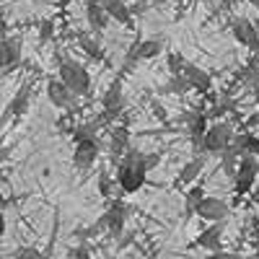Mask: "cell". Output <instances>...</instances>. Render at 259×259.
<instances>
[{
	"instance_id": "1",
	"label": "cell",
	"mask_w": 259,
	"mask_h": 259,
	"mask_svg": "<svg viewBox=\"0 0 259 259\" xmlns=\"http://www.w3.org/2000/svg\"><path fill=\"white\" fill-rule=\"evenodd\" d=\"M119 192L124 194H135L140 192V187L148 182V168H145V161H143V153L135 150L130 145L124 150V156L117 161V177H114Z\"/></svg>"
},
{
	"instance_id": "2",
	"label": "cell",
	"mask_w": 259,
	"mask_h": 259,
	"mask_svg": "<svg viewBox=\"0 0 259 259\" xmlns=\"http://www.w3.org/2000/svg\"><path fill=\"white\" fill-rule=\"evenodd\" d=\"M57 73H60V80L68 85V89L78 96V99H85L91 94V73L83 68L80 62L65 57V55H57Z\"/></svg>"
},
{
	"instance_id": "3",
	"label": "cell",
	"mask_w": 259,
	"mask_h": 259,
	"mask_svg": "<svg viewBox=\"0 0 259 259\" xmlns=\"http://www.w3.org/2000/svg\"><path fill=\"white\" fill-rule=\"evenodd\" d=\"M233 124L231 122H215V124H210V127H205V133L200 135V138H194L192 140V145H194V150L197 153H221L223 148H228L231 145V140H233Z\"/></svg>"
},
{
	"instance_id": "4",
	"label": "cell",
	"mask_w": 259,
	"mask_h": 259,
	"mask_svg": "<svg viewBox=\"0 0 259 259\" xmlns=\"http://www.w3.org/2000/svg\"><path fill=\"white\" fill-rule=\"evenodd\" d=\"M256 174H259V161H256V156H251V153L239 156V163H236V171H233L236 200H241L244 194H249V192L254 189Z\"/></svg>"
},
{
	"instance_id": "5",
	"label": "cell",
	"mask_w": 259,
	"mask_h": 259,
	"mask_svg": "<svg viewBox=\"0 0 259 259\" xmlns=\"http://www.w3.org/2000/svg\"><path fill=\"white\" fill-rule=\"evenodd\" d=\"M31 91H34V80H24L21 83V89L13 94L11 104L6 106L3 117H0V130H3L8 124V119L13 122H21V117H24L29 112V104H31Z\"/></svg>"
},
{
	"instance_id": "6",
	"label": "cell",
	"mask_w": 259,
	"mask_h": 259,
	"mask_svg": "<svg viewBox=\"0 0 259 259\" xmlns=\"http://www.w3.org/2000/svg\"><path fill=\"white\" fill-rule=\"evenodd\" d=\"M133 212V207H130L124 200H112L109 207L104 210L101 221H104V231L112 236V239H119V236L124 233V226H127V215Z\"/></svg>"
},
{
	"instance_id": "7",
	"label": "cell",
	"mask_w": 259,
	"mask_h": 259,
	"mask_svg": "<svg viewBox=\"0 0 259 259\" xmlns=\"http://www.w3.org/2000/svg\"><path fill=\"white\" fill-rule=\"evenodd\" d=\"M47 99H50L52 106H57L60 112H78V96L60 78L47 80Z\"/></svg>"
},
{
	"instance_id": "8",
	"label": "cell",
	"mask_w": 259,
	"mask_h": 259,
	"mask_svg": "<svg viewBox=\"0 0 259 259\" xmlns=\"http://www.w3.org/2000/svg\"><path fill=\"white\" fill-rule=\"evenodd\" d=\"M122 109H124L122 78H114V80L109 83V89L104 91V99H101V119H104V124H106V122H112Z\"/></svg>"
},
{
	"instance_id": "9",
	"label": "cell",
	"mask_w": 259,
	"mask_h": 259,
	"mask_svg": "<svg viewBox=\"0 0 259 259\" xmlns=\"http://www.w3.org/2000/svg\"><path fill=\"white\" fill-rule=\"evenodd\" d=\"M21 50H24L21 36H0V70H16L21 65Z\"/></svg>"
},
{
	"instance_id": "10",
	"label": "cell",
	"mask_w": 259,
	"mask_h": 259,
	"mask_svg": "<svg viewBox=\"0 0 259 259\" xmlns=\"http://www.w3.org/2000/svg\"><path fill=\"white\" fill-rule=\"evenodd\" d=\"M99 153H101V148H99L96 138L75 140V150H73V166H75L78 171H83V174H85V171H89V168L96 163Z\"/></svg>"
},
{
	"instance_id": "11",
	"label": "cell",
	"mask_w": 259,
	"mask_h": 259,
	"mask_svg": "<svg viewBox=\"0 0 259 259\" xmlns=\"http://www.w3.org/2000/svg\"><path fill=\"white\" fill-rule=\"evenodd\" d=\"M231 34L249 52H259V34H256V29H254V24H251L249 18H241V16L233 18L231 21Z\"/></svg>"
},
{
	"instance_id": "12",
	"label": "cell",
	"mask_w": 259,
	"mask_h": 259,
	"mask_svg": "<svg viewBox=\"0 0 259 259\" xmlns=\"http://www.w3.org/2000/svg\"><path fill=\"white\" fill-rule=\"evenodd\" d=\"M182 75H184V80L189 83L192 91H197V94H210V89H212V75H210L207 70H202L200 65H194V62L184 60Z\"/></svg>"
},
{
	"instance_id": "13",
	"label": "cell",
	"mask_w": 259,
	"mask_h": 259,
	"mask_svg": "<svg viewBox=\"0 0 259 259\" xmlns=\"http://www.w3.org/2000/svg\"><path fill=\"white\" fill-rule=\"evenodd\" d=\"M194 215L202 218L205 223H215V221H228V205L218 197H202L194 207Z\"/></svg>"
},
{
	"instance_id": "14",
	"label": "cell",
	"mask_w": 259,
	"mask_h": 259,
	"mask_svg": "<svg viewBox=\"0 0 259 259\" xmlns=\"http://www.w3.org/2000/svg\"><path fill=\"white\" fill-rule=\"evenodd\" d=\"M223 226H226V221H215V223H210V226L197 236V241H194V244H197L200 249L212 251V254H221V251H223V241H221Z\"/></svg>"
},
{
	"instance_id": "15",
	"label": "cell",
	"mask_w": 259,
	"mask_h": 259,
	"mask_svg": "<svg viewBox=\"0 0 259 259\" xmlns=\"http://www.w3.org/2000/svg\"><path fill=\"white\" fill-rule=\"evenodd\" d=\"M99 6L106 11V16L112 21H117V24H122L127 29L135 26V16H133V11H130V6L124 0H99Z\"/></svg>"
},
{
	"instance_id": "16",
	"label": "cell",
	"mask_w": 259,
	"mask_h": 259,
	"mask_svg": "<svg viewBox=\"0 0 259 259\" xmlns=\"http://www.w3.org/2000/svg\"><path fill=\"white\" fill-rule=\"evenodd\" d=\"M85 21H89V26L96 36H101L106 31V26H109V16H106V11L99 6V0H85Z\"/></svg>"
},
{
	"instance_id": "17",
	"label": "cell",
	"mask_w": 259,
	"mask_h": 259,
	"mask_svg": "<svg viewBox=\"0 0 259 259\" xmlns=\"http://www.w3.org/2000/svg\"><path fill=\"white\" fill-rule=\"evenodd\" d=\"M205 163H207V156H205V153H197L192 161H187V163L182 166V171H179V177H177V184H179V187L192 184L194 179H197V177L202 174Z\"/></svg>"
},
{
	"instance_id": "18",
	"label": "cell",
	"mask_w": 259,
	"mask_h": 259,
	"mask_svg": "<svg viewBox=\"0 0 259 259\" xmlns=\"http://www.w3.org/2000/svg\"><path fill=\"white\" fill-rule=\"evenodd\" d=\"M127 148H130V130L124 124H119V127L112 130V135H109V153H112V161L114 163L124 156Z\"/></svg>"
},
{
	"instance_id": "19",
	"label": "cell",
	"mask_w": 259,
	"mask_h": 259,
	"mask_svg": "<svg viewBox=\"0 0 259 259\" xmlns=\"http://www.w3.org/2000/svg\"><path fill=\"white\" fill-rule=\"evenodd\" d=\"M75 41H78V47L89 55L91 60H96V62H104V60H106L104 47L99 45V39H94V36H89V34H75Z\"/></svg>"
},
{
	"instance_id": "20",
	"label": "cell",
	"mask_w": 259,
	"mask_h": 259,
	"mask_svg": "<svg viewBox=\"0 0 259 259\" xmlns=\"http://www.w3.org/2000/svg\"><path fill=\"white\" fill-rule=\"evenodd\" d=\"M182 122L187 124V133H189V138L194 140V138H200V135L205 133L207 114H202V112H187V114H182Z\"/></svg>"
},
{
	"instance_id": "21",
	"label": "cell",
	"mask_w": 259,
	"mask_h": 259,
	"mask_svg": "<svg viewBox=\"0 0 259 259\" xmlns=\"http://www.w3.org/2000/svg\"><path fill=\"white\" fill-rule=\"evenodd\" d=\"M233 148L239 150V156H244V153H251V156H256L259 158V138L256 135H251V133H244V135H233Z\"/></svg>"
},
{
	"instance_id": "22",
	"label": "cell",
	"mask_w": 259,
	"mask_h": 259,
	"mask_svg": "<svg viewBox=\"0 0 259 259\" xmlns=\"http://www.w3.org/2000/svg\"><path fill=\"white\" fill-rule=\"evenodd\" d=\"M135 50H138V57L143 62V60H156L163 52V45H161L158 39H138L135 41Z\"/></svg>"
},
{
	"instance_id": "23",
	"label": "cell",
	"mask_w": 259,
	"mask_h": 259,
	"mask_svg": "<svg viewBox=\"0 0 259 259\" xmlns=\"http://www.w3.org/2000/svg\"><path fill=\"white\" fill-rule=\"evenodd\" d=\"M101 233H104V221L99 218V221L91 223V226H78V228H73L70 239H75V241H94V239H99Z\"/></svg>"
},
{
	"instance_id": "24",
	"label": "cell",
	"mask_w": 259,
	"mask_h": 259,
	"mask_svg": "<svg viewBox=\"0 0 259 259\" xmlns=\"http://www.w3.org/2000/svg\"><path fill=\"white\" fill-rule=\"evenodd\" d=\"M187 91H192V89H189V83L184 80L182 73L168 75V80H166L163 85H158V94H174V96H182V94H187Z\"/></svg>"
},
{
	"instance_id": "25",
	"label": "cell",
	"mask_w": 259,
	"mask_h": 259,
	"mask_svg": "<svg viewBox=\"0 0 259 259\" xmlns=\"http://www.w3.org/2000/svg\"><path fill=\"white\" fill-rule=\"evenodd\" d=\"M104 127V119H101V114L96 117V119H91V122H80V124H75L73 127V138L75 140H85V138H96V133Z\"/></svg>"
},
{
	"instance_id": "26",
	"label": "cell",
	"mask_w": 259,
	"mask_h": 259,
	"mask_svg": "<svg viewBox=\"0 0 259 259\" xmlns=\"http://www.w3.org/2000/svg\"><path fill=\"white\" fill-rule=\"evenodd\" d=\"M236 80L244 83V85H249V89L259 80V62H256V57H251L246 65H241L239 73H236Z\"/></svg>"
},
{
	"instance_id": "27",
	"label": "cell",
	"mask_w": 259,
	"mask_h": 259,
	"mask_svg": "<svg viewBox=\"0 0 259 259\" xmlns=\"http://www.w3.org/2000/svg\"><path fill=\"white\" fill-rule=\"evenodd\" d=\"M221 168L226 171V177H231L233 179V171H236V163H239V150L233 148V143L228 145V148H223L221 150Z\"/></svg>"
},
{
	"instance_id": "28",
	"label": "cell",
	"mask_w": 259,
	"mask_h": 259,
	"mask_svg": "<svg viewBox=\"0 0 259 259\" xmlns=\"http://www.w3.org/2000/svg\"><path fill=\"white\" fill-rule=\"evenodd\" d=\"M140 65V57H138V50H135V41L130 45V50L124 52V60H122V65H119V78L122 75H127V73H133L135 68Z\"/></svg>"
},
{
	"instance_id": "29",
	"label": "cell",
	"mask_w": 259,
	"mask_h": 259,
	"mask_svg": "<svg viewBox=\"0 0 259 259\" xmlns=\"http://www.w3.org/2000/svg\"><path fill=\"white\" fill-rule=\"evenodd\" d=\"M205 197V187L202 184H194L187 189V207H184V215H192L194 207H197V202Z\"/></svg>"
},
{
	"instance_id": "30",
	"label": "cell",
	"mask_w": 259,
	"mask_h": 259,
	"mask_svg": "<svg viewBox=\"0 0 259 259\" xmlns=\"http://www.w3.org/2000/svg\"><path fill=\"white\" fill-rule=\"evenodd\" d=\"M96 189H99L101 197H112V192H114V182H112V177L106 174V171H101V174L96 177Z\"/></svg>"
},
{
	"instance_id": "31",
	"label": "cell",
	"mask_w": 259,
	"mask_h": 259,
	"mask_svg": "<svg viewBox=\"0 0 259 259\" xmlns=\"http://www.w3.org/2000/svg\"><path fill=\"white\" fill-rule=\"evenodd\" d=\"M182 65H184V57L179 52H166V68H168L171 75L182 73Z\"/></svg>"
},
{
	"instance_id": "32",
	"label": "cell",
	"mask_w": 259,
	"mask_h": 259,
	"mask_svg": "<svg viewBox=\"0 0 259 259\" xmlns=\"http://www.w3.org/2000/svg\"><path fill=\"white\" fill-rule=\"evenodd\" d=\"M52 36H55V24H52L50 18H45V21L39 24V45H47Z\"/></svg>"
},
{
	"instance_id": "33",
	"label": "cell",
	"mask_w": 259,
	"mask_h": 259,
	"mask_svg": "<svg viewBox=\"0 0 259 259\" xmlns=\"http://www.w3.org/2000/svg\"><path fill=\"white\" fill-rule=\"evenodd\" d=\"M150 109H153V117H156L158 122H166V119H168V112L161 106V101H158V99H150Z\"/></svg>"
},
{
	"instance_id": "34",
	"label": "cell",
	"mask_w": 259,
	"mask_h": 259,
	"mask_svg": "<svg viewBox=\"0 0 259 259\" xmlns=\"http://www.w3.org/2000/svg\"><path fill=\"white\" fill-rule=\"evenodd\" d=\"M143 161H145V168H156L161 163V153H143Z\"/></svg>"
},
{
	"instance_id": "35",
	"label": "cell",
	"mask_w": 259,
	"mask_h": 259,
	"mask_svg": "<svg viewBox=\"0 0 259 259\" xmlns=\"http://www.w3.org/2000/svg\"><path fill=\"white\" fill-rule=\"evenodd\" d=\"M89 254H91V249L85 246V241H80V246H75V249H70V251H68V256H83V259L89 256Z\"/></svg>"
},
{
	"instance_id": "36",
	"label": "cell",
	"mask_w": 259,
	"mask_h": 259,
	"mask_svg": "<svg viewBox=\"0 0 259 259\" xmlns=\"http://www.w3.org/2000/svg\"><path fill=\"white\" fill-rule=\"evenodd\" d=\"M13 256H41V251H36V249H24V246H21V249L13 251Z\"/></svg>"
},
{
	"instance_id": "37",
	"label": "cell",
	"mask_w": 259,
	"mask_h": 259,
	"mask_svg": "<svg viewBox=\"0 0 259 259\" xmlns=\"http://www.w3.org/2000/svg\"><path fill=\"white\" fill-rule=\"evenodd\" d=\"M145 8H148V0H138L135 6H130V11H133V16H140V13H145Z\"/></svg>"
},
{
	"instance_id": "38",
	"label": "cell",
	"mask_w": 259,
	"mask_h": 259,
	"mask_svg": "<svg viewBox=\"0 0 259 259\" xmlns=\"http://www.w3.org/2000/svg\"><path fill=\"white\" fill-rule=\"evenodd\" d=\"M11 150H13L11 145H0V163H6V161H8V156H11Z\"/></svg>"
},
{
	"instance_id": "39",
	"label": "cell",
	"mask_w": 259,
	"mask_h": 259,
	"mask_svg": "<svg viewBox=\"0 0 259 259\" xmlns=\"http://www.w3.org/2000/svg\"><path fill=\"white\" fill-rule=\"evenodd\" d=\"M3 236H6V212L0 210V239H3Z\"/></svg>"
},
{
	"instance_id": "40",
	"label": "cell",
	"mask_w": 259,
	"mask_h": 259,
	"mask_svg": "<svg viewBox=\"0 0 259 259\" xmlns=\"http://www.w3.org/2000/svg\"><path fill=\"white\" fill-rule=\"evenodd\" d=\"M218 6H221L223 11H233V0H218Z\"/></svg>"
},
{
	"instance_id": "41",
	"label": "cell",
	"mask_w": 259,
	"mask_h": 259,
	"mask_svg": "<svg viewBox=\"0 0 259 259\" xmlns=\"http://www.w3.org/2000/svg\"><path fill=\"white\" fill-rule=\"evenodd\" d=\"M256 124H259V112L249 117V122H246V127H256Z\"/></svg>"
},
{
	"instance_id": "42",
	"label": "cell",
	"mask_w": 259,
	"mask_h": 259,
	"mask_svg": "<svg viewBox=\"0 0 259 259\" xmlns=\"http://www.w3.org/2000/svg\"><path fill=\"white\" fill-rule=\"evenodd\" d=\"M251 94H254V101L259 104V80H256V83L251 85Z\"/></svg>"
},
{
	"instance_id": "43",
	"label": "cell",
	"mask_w": 259,
	"mask_h": 259,
	"mask_svg": "<svg viewBox=\"0 0 259 259\" xmlns=\"http://www.w3.org/2000/svg\"><path fill=\"white\" fill-rule=\"evenodd\" d=\"M150 6H156V8H166V0H148Z\"/></svg>"
},
{
	"instance_id": "44",
	"label": "cell",
	"mask_w": 259,
	"mask_h": 259,
	"mask_svg": "<svg viewBox=\"0 0 259 259\" xmlns=\"http://www.w3.org/2000/svg\"><path fill=\"white\" fill-rule=\"evenodd\" d=\"M251 24H254V29H256V34H259V18H254V21H251Z\"/></svg>"
},
{
	"instance_id": "45",
	"label": "cell",
	"mask_w": 259,
	"mask_h": 259,
	"mask_svg": "<svg viewBox=\"0 0 259 259\" xmlns=\"http://www.w3.org/2000/svg\"><path fill=\"white\" fill-rule=\"evenodd\" d=\"M251 200H254V202H256V205H259V189H256V192H254V197H251Z\"/></svg>"
},
{
	"instance_id": "46",
	"label": "cell",
	"mask_w": 259,
	"mask_h": 259,
	"mask_svg": "<svg viewBox=\"0 0 259 259\" xmlns=\"http://www.w3.org/2000/svg\"><path fill=\"white\" fill-rule=\"evenodd\" d=\"M246 3H251L254 8H259V0H246Z\"/></svg>"
},
{
	"instance_id": "47",
	"label": "cell",
	"mask_w": 259,
	"mask_h": 259,
	"mask_svg": "<svg viewBox=\"0 0 259 259\" xmlns=\"http://www.w3.org/2000/svg\"><path fill=\"white\" fill-rule=\"evenodd\" d=\"M200 3H212V0H200Z\"/></svg>"
},
{
	"instance_id": "48",
	"label": "cell",
	"mask_w": 259,
	"mask_h": 259,
	"mask_svg": "<svg viewBox=\"0 0 259 259\" xmlns=\"http://www.w3.org/2000/svg\"><path fill=\"white\" fill-rule=\"evenodd\" d=\"M233 3H239V0H233Z\"/></svg>"
},
{
	"instance_id": "49",
	"label": "cell",
	"mask_w": 259,
	"mask_h": 259,
	"mask_svg": "<svg viewBox=\"0 0 259 259\" xmlns=\"http://www.w3.org/2000/svg\"><path fill=\"white\" fill-rule=\"evenodd\" d=\"M256 254H259V249H256Z\"/></svg>"
}]
</instances>
